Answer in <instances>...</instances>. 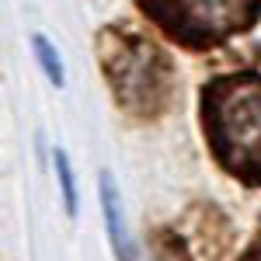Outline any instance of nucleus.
<instances>
[{"instance_id": "1", "label": "nucleus", "mask_w": 261, "mask_h": 261, "mask_svg": "<svg viewBox=\"0 0 261 261\" xmlns=\"http://www.w3.org/2000/svg\"><path fill=\"white\" fill-rule=\"evenodd\" d=\"M209 129L223 161L261 178V81H223L209 91Z\"/></svg>"}, {"instance_id": "2", "label": "nucleus", "mask_w": 261, "mask_h": 261, "mask_svg": "<svg viewBox=\"0 0 261 261\" xmlns=\"http://www.w3.org/2000/svg\"><path fill=\"white\" fill-rule=\"evenodd\" d=\"M153 18L164 21V28L185 35L188 42L226 35L244 28L251 18H258L261 0H146Z\"/></svg>"}, {"instance_id": "3", "label": "nucleus", "mask_w": 261, "mask_h": 261, "mask_svg": "<svg viewBox=\"0 0 261 261\" xmlns=\"http://www.w3.org/2000/svg\"><path fill=\"white\" fill-rule=\"evenodd\" d=\"M35 49H39L42 63H45V70H49V77H53V81H60V60L53 56V49H49V42H45V39H35Z\"/></svg>"}, {"instance_id": "4", "label": "nucleus", "mask_w": 261, "mask_h": 261, "mask_svg": "<svg viewBox=\"0 0 261 261\" xmlns=\"http://www.w3.org/2000/svg\"><path fill=\"white\" fill-rule=\"evenodd\" d=\"M56 164H60V178H63V188H66V205L73 209V202H77V195H73V178H70V167H66V157H56Z\"/></svg>"}]
</instances>
